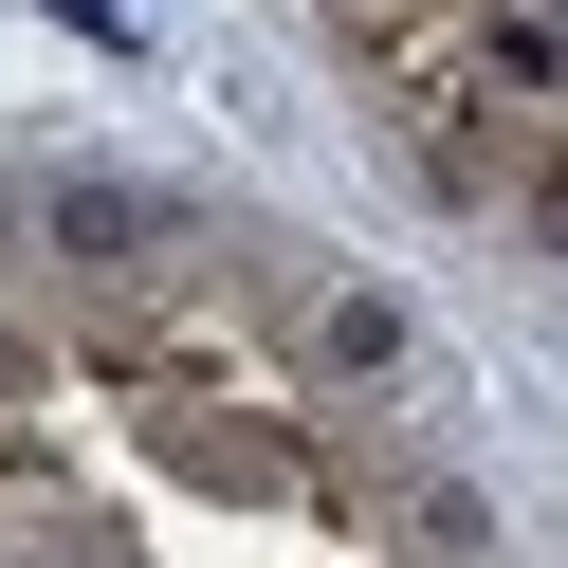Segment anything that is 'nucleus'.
Masks as SVG:
<instances>
[{"mask_svg": "<svg viewBox=\"0 0 568 568\" xmlns=\"http://www.w3.org/2000/svg\"><path fill=\"white\" fill-rule=\"evenodd\" d=\"M55 257H92V275L165 257V202H129V184H55Z\"/></svg>", "mask_w": 568, "mask_h": 568, "instance_id": "1", "label": "nucleus"}, {"mask_svg": "<svg viewBox=\"0 0 568 568\" xmlns=\"http://www.w3.org/2000/svg\"><path fill=\"white\" fill-rule=\"evenodd\" d=\"M312 348H331L348 385H385V367H404V312H385V294H331V312H312Z\"/></svg>", "mask_w": 568, "mask_h": 568, "instance_id": "2", "label": "nucleus"}]
</instances>
